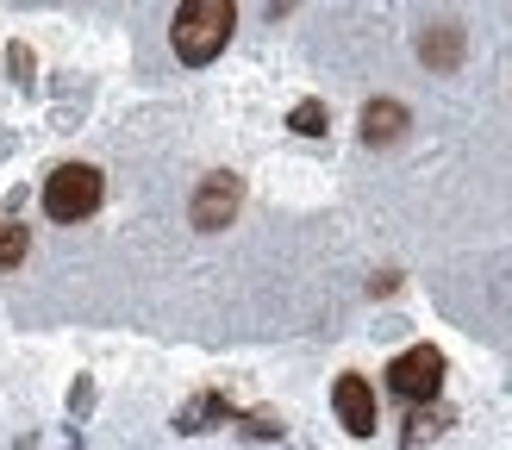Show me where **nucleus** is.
<instances>
[{"label":"nucleus","mask_w":512,"mask_h":450,"mask_svg":"<svg viewBox=\"0 0 512 450\" xmlns=\"http://www.w3.org/2000/svg\"><path fill=\"white\" fill-rule=\"evenodd\" d=\"M232 25H238L232 0H182V7H175V25H169L175 57L194 63V69L213 63L219 50H225V38H232Z\"/></svg>","instance_id":"f257e3e1"},{"label":"nucleus","mask_w":512,"mask_h":450,"mask_svg":"<svg viewBox=\"0 0 512 450\" xmlns=\"http://www.w3.org/2000/svg\"><path fill=\"white\" fill-rule=\"evenodd\" d=\"M419 57H425V69L450 75L456 63H463V25H456V19H438V25H425V38H419Z\"/></svg>","instance_id":"423d86ee"},{"label":"nucleus","mask_w":512,"mask_h":450,"mask_svg":"<svg viewBox=\"0 0 512 450\" xmlns=\"http://www.w3.org/2000/svg\"><path fill=\"white\" fill-rule=\"evenodd\" d=\"M25 257H32V232L13 219H0V269H19Z\"/></svg>","instance_id":"6e6552de"},{"label":"nucleus","mask_w":512,"mask_h":450,"mask_svg":"<svg viewBox=\"0 0 512 450\" xmlns=\"http://www.w3.org/2000/svg\"><path fill=\"white\" fill-rule=\"evenodd\" d=\"M444 350L438 344H413V350H400V357L388 363V388L400 400H413V407H431V400L444 394Z\"/></svg>","instance_id":"7ed1b4c3"},{"label":"nucleus","mask_w":512,"mask_h":450,"mask_svg":"<svg viewBox=\"0 0 512 450\" xmlns=\"http://www.w3.org/2000/svg\"><path fill=\"white\" fill-rule=\"evenodd\" d=\"M331 407H338V419H344V432H350V438H375L381 413H375V388H369V375H338V388H331Z\"/></svg>","instance_id":"39448f33"},{"label":"nucleus","mask_w":512,"mask_h":450,"mask_svg":"<svg viewBox=\"0 0 512 450\" xmlns=\"http://www.w3.org/2000/svg\"><path fill=\"white\" fill-rule=\"evenodd\" d=\"M100 200H107V182H100L94 163H63V169H50V182H44V213L57 219V225H82Z\"/></svg>","instance_id":"f03ea898"},{"label":"nucleus","mask_w":512,"mask_h":450,"mask_svg":"<svg viewBox=\"0 0 512 450\" xmlns=\"http://www.w3.org/2000/svg\"><path fill=\"white\" fill-rule=\"evenodd\" d=\"M288 125H294L300 138H319L325 132V100H300V107L288 113Z\"/></svg>","instance_id":"1a4fd4ad"},{"label":"nucleus","mask_w":512,"mask_h":450,"mask_svg":"<svg viewBox=\"0 0 512 450\" xmlns=\"http://www.w3.org/2000/svg\"><path fill=\"white\" fill-rule=\"evenodd\" d=\"M238 207H244V182L232 169H219V175H207V182L194 188L188 219H194V232H225V225L238 219Z\"/></svg>","instance_id":"20e7f679"},{"label":"nucleus","mask_w":512,"mask_h":450,"mask_svg":"<svg viewBox=\"0 0 512 450\" xmlns=\"http://www.w3.org/2000/svg\"><path fill=\"white\" fill-rule=\"evenodd\" d=\"M7 57H13V75H19V82H25V75H32V50H25V44H13Z\"/></svg>","instance_id":"9d476101"},{"label":"nucleus","mask_w":512,"mask_h":450,"mask_svg":"<svg viewBox=\"0 0 512 450\" xmlns=\"http://www.w3.org/2000/svg\"><path fill=\"white\" fill-rule=\"evenodd\" d=\"M406 119H413V113H406L400 100H369V107H363V138L369 144H394L406 132Z\"/></svg>","instance_id":"0eeeda50"}]
</instances>
